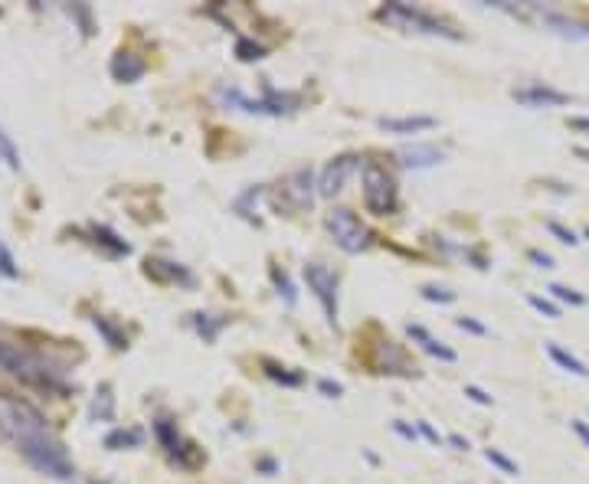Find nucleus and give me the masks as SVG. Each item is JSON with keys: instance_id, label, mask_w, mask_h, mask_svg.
I'll return each instance as SVG.
<instances>
[{"instance_id": "obj_1", "label": "nucleus", "mask_w": 589, "mask_h": 484, "mask_svg": "<svg viewBox=\"0 0 589 484\" xmlns=\"http://www.w3.org/2000/svg\"><path fill=\"white\" fill-rule=\"evenodd\" d=\"M0 438L10 442L23 455L26 465L43 478H52V481H73L75 478V465L66 445L56 438L46 416L30 399L0 393Z\"/></svg>"}, {"instance_id": "obj_2", "label": "nucleus", "mask_w": 589, "mask_h": 484, "mask_svg": "<svg viewBox=\"0 0 589 484\" xmlns=\"http://www.w3.org/2000/svg\"><path fill=\"white\" fill-rule=\"evenodd\" d=\"M0 367L17 376V380H23L30 386H39V389H63V370L59 367H52L46 357H39L33 350L20 347V344H7V340H0Z\"/></svg>"}, {"instance_id": "obj_3", "label": "nucleus", "mask_w": 589, "mask_h": 484, "mask_svg": "<svg viewBox=\"0 0 589 484\" xmlns=\"http://www.w3.org/2000/svg\"><path fill=\"white\" fill-rule=\"evenodd\" d=\"M216 99L223 101L226 108H236V112H246V115H291L301 108L298 92H276L272 86H265L262 99H249L236 86H220L216 88Z\"/></svg>"}, {"instance_id": "obj_4", "label": "nucleus", "mask_w": 589, "mask_h": 484, "mask_svg": "<svg viewBox=\"0 0 589 484\" xmlns=\"http://www.w3.org/2000/svg\"><path fill=\"white\" fill-rule=\"evenodd\" d=\"M376 17H380L383 23L396 26V30H406V33H426V37H442V39H462V33H458L452 23L439 20L436 13L423 10V7H413V3H387V7H380Z\"/></svg>"}, {"instance_id": "obj_5", "label": "nucleus", "mask_w": 589, "mask_h": 484, "mask_svg": "<svg viewBox=\"0 0 589 484\" xmlns=\"http://www.w3.org/2000/svg\"><path fill=\"white\" fill-rule=\"evenodd\" d=\"M364 203L374 216H389L396 210V180L376 161L364 164Z\"/></svg>"}, {"instance_id": "obj_6", "label": "nucleus", "mask_w": 589, "mask_h": 484, "mask_svg": "<svg viewBox=\"0 0 589 484\" xmlns=\"http://www.w3.org/2000/svg\"><path fill=\"white\" fill-rule=\"evenodd\" d=\"M327 233H331V239L338 242L344 252H351V255H357V252H364L367 246H370V229H367L357 216H354L347 206H338V210L327 213Z\"/></svg>"}, {"instance_id": "obj_7", "label": "nucleus", "mask_w": 589, "mask_h": 484, "mask_svg": "<svg viewBox=\"0 0 589 484\" xmlns=\"http://www.w3.org/2000/svg\"><path fill=\"white\" fill-rule=\"evenodd\" d=\"M314 174H311V167H301V171H291L282 184H278V193H276V203H278V210H289V213H301V210H308L311 206V200H314Z\"/></svg>"}, {"instance_id": "obj_8", "label": "nucleus", "mask_w": 589, "mask_h": 484, "mask_svg": "<svg viewBox=\"0 0 589 484\" xmlns=\"http://www.w3.org/2000/svg\"><path fill=\"white\" fill-rule=\"evenodd\" d=\"M305 282H308V291H311L321 311H325L327 324L338 327V275L325 269L321 262H308L305 265Z\"/></svg>"}, {"instance_id": "obj_9", "label": "nucleus", "mask_w": 589, "mask_h": 484, "mask_svg": "<svg viewBox=\"0 0 589 484\" xmlns=\"http://www.w3.org/2000/svg\"><path fill=\"white\" fill-rule=\"evenodd\" d=\"M360 167V157L357 154H340V157H334V161L325 164V171H321V177H318V197H338L340 190H344V184H347V177L354 174Z\"/></svg>"}, {"instance_id": "obj_10", "label": "nucleus", "mask_w": 589, "mask_h": 484, "mask_svg": "<svg viewBox=\"0 0 589 484\" xmlns=\"http://www.w3.org/2000/svg\"><path fill=\"white\" fill-rule=\"evenodd\" d=\"M154 435H157V442L164 445V452L171 455L174 461H180V465H197L200 461V452L190 445L184 435L177 432L174 423H167V419H157L154 423Z\"/></svg>"}, {"instance_id": "obj_11", "label": "nucleus", "mask_w": 589, "mask_h": 484, "mask_svg": "<svg viewBox=\"0 0 589 484\" xmlns=\"http://www.w3.org/2000/svg\"><path fill=\"white\" fill-rule=\"evenodd\" d=\"M514 101H521L524 108H560V105H570L573 95H566L560 88H550V86H524V88H514Z\"/></svg>"}, {"instance_id": "obj_12", "label": "nucleus", "mask_w": 589, "mask_h": 484, "mask_svg": "<svg viewBox=\"0 0 589 484\" xmlns=\"http://www.w3.org/2000/svg\"><path fill=\"white\" fill-rule=\"evenodd\" d=\"M376 370L389 373V376H416V363L406 357V350L396 340H383L376 350Z\"/></svg>"}, {"instance_id": "obj_13", "label": "nucleus", "mask_w": 589, "mask_h": 484, "mask_svg": "<svg viewBox=\"0 0 589 484\" xmlns=\"http://www.w3.org/2000/svg\"><path fill=\"white\" fill-rule=\"evenodd\" d=\"M376 128L387 131V135H419L436 128L432 115H403V118H376Z\"/></svg>"}, {"instance_id": "obj_14", "label": "nucleus", "mask_w": 589, "mask_h": 484, "mask_svg": "<svg viewBox=\"0 0 589 484\" xmlns=\"http://www.w3.org/2000/svg\"><path fill=\"white\" fill-rule=\"evenodd\" d=\"M406 334H409V340H413V344H419V347L426 350L429 357H436V360H442V363H455V360H458V354H455L452 347H445L442 340H436V337L429 334L423 324H409V327H406Z\"/></svg>"}, {"instance_id": "obj_15", "label": "nucleus", "mask_w": 589, "mask_h": 484, "mask_svg": "<svg viewBox=\"0 0 589 484\" xmlns=\"http://www.w3.org/2000/svg\"><path fill=\"white\" fill-rule=\"evenodd\" d=\"M144 272H148L154 282H177V285H190V282H193V275H190L184 265L167 262V259H148L144 262Z\"/></svg>"}, {"instance_id": "obj_16", "label": "nucleus", "mask_w": 589, "mask_h": 484, "mask_svg": "<svg viewBox=\"0 0 589 484\" xmlns=\"http://www.w3.org/2000/svg\"><path fill=\"white\" fill-rule=\"evenodd\" d=\"M403 167L409 171H423V167H436V164L445 157L436 144H413V148H403Z\"/></svg>"}, {"instance_id": "obj_17", "label": "nucleus", "mask_w": 589, "mask_h": 484, "mask_svg": "<svg viewBox=\"0 0 589 484\" xmlns=\"http://www.w3.org/2000/svg\"><path fill=\"white\" fill-rule=\"evenodd\" d=\"M144 75V62L135 56V52H115L112 56V79L115 82H138Z\"/></svg>"}, {"instance_id": "obj_18", "label": "nucleus", "mask_w": 589, "mask_h": 484, "mask_svg": "<svg viewBox=\"0 0 589 484\" xmlns=\"http://www.w3.org/2000/svg\"><path fill=\"white\" fill-rule=\"evenodd\" d=\"M88 233H92V239H95V246L108 249V255H128V252H131V246H128V242L118 236V233H112L108 226L92 223V226H88Z\"/></svg>"}, {"instance_id": "obj_19", "label": "nucleus", "mask_w": 589, "mask_h": 484, "mask_svg": "<svg viewBox=\"0 0 589 484\" xmlns=\"http://www.w3.org/2000/svg\"><path fill=\"white\" fill-rule=\"evenodd\" d=\"M543 23L550 26L553 33H560V37L589 39V23H577V20H570V17H560V13H543Z\"/></svg>"}, {"instance_id": "obj_20", "label": "nucleus", "mask_w": 589, "mask_h": 484, "mask_svg": "<svg viewBox=\"0 0 589 484\" xmlns=\"http://www.w3.org/2000/svg\"><path fill=\"white\" fill-rule=\"evenodd\" d=\"M547 354H550V360L560 367V370H566V373H573V376H589V370H586V363L579 360V357H573L570 350H563L560 344H547Z\"/></svg>"}, {"instance_id": "obj_21", "label": "nucleus", "mask_w": 589, "mask_h": 484, "mask_svg": "<svg viewBox=\"0 0 589 484\" xmlns=\"http://www.w3.org/2000/svg\"><path fill=\"white\" fill-rule=\"evenodd\" d=\"M226 324H229V318H223V314H203V311L200 314H193V327H197V334H200L206 344H213Z\"/></svg>"}, {"instance_id": "obj_22", "label": "nucleus", "mask_w": 589, "mask_h": 484, "mask_svg": "<svg viewBox=\"0 0 589 484\" xmlns=\"http://www.w3.org/2000/svg\"><path fill=\"white\" fill-rule=\"evenodd\" d=\"M141 442H144V432H141V429H115V432L105 435V448H112V452L138 448Z\"/></svg>"}, {"instance_id": "obj_23", "label": "nucleus", "mask_w": 589, "mask_h": 484, "mask_svg": "<svg viewBox=\"0 0 589 484\" xmlns=\"http://www.w3.org/2000/svg\"><path fill=\"white\" fill-rule=\"evenodd\" d=\"M92 324H95V331H99V334L105 337V340H108V344H112L115 350H125V347H128V337L122 334V331H118V327H115V324L108 321V318H102V314H95V318H92Z\"/></svg>"}, {"instance_id": "obj_24", "label": "nucleus", "mask_w": 589, "mask_h": 484, "mask_svg": "<svg viewBox=\"0 0 589 484\" xmlns=\"http://www.w3.org/2000/svg\"><path fill=\"white\" fill-rule=\"evenodd\" d=\"M265 197V186H249V190H242L236 197V213L239 216H252V206H259V200Z\"/></svg>"}, {"instance_id": "obj_25", "label": "nucleus", "mask_w": 589, "mask_h": 484, "mask_svg": "<svg viewBox=\"0 0 589 484\" xmlns=\"http://www.w3.org/2000/svg\"><path fill=\"white\" fill-rule=\"evenodd\" d=\"M0 161L7 164L10 171H20L23 167V161H20V151H17V144L10 141V135L0 128Z\"/></svg>"}, {"instance_id": "obj_26", "label": "nucleus", "mask_w": 589, "mask_h": 484, "mask_svg": "<svg viewBox=\"0 0 589 484\" xmlns=\"http://www.w3.org/2000/svg\"><path fill=\"white\" fill-rule=\"evenodd\" d=\"M485 458H488L491 465H494V468H498L501 474H511V478H517V474H521V468H517V461L508 458V455H504L501 448H485Z\"/></svg>"}, {"instance_id": "obj_27", "label": "nucleus", "mask_w": 589, "mask_h": 484, "mask_svg": "<svg viewBox=\"0 0 589 484\" xmlns=\"http://www.w3.org/2000/svg\"><path fill=\"white\" fill-rule=\"evenodd\" d=\"M265 373H269L276 383H282V386H301L305 383V376H301V373H291V370H285V367H278V363H272V360H265Z\"/></svg>"}, {"instance_id": "obj_28", "label": "nucleus", "mask_w": 589, "mask_h": 484, "mask_svg": "<svg viewBox=\"0 0 589 484\" xmlns=\"http://www.w3.org/2000/svg\"><path fill=\"white\" fill-rule=\"evenodd\" d=\"M92 416H99V419H112L115 416V399H112V386H102L95 403H92Z\"/></svg>"}, {"instance_id": "obj_29", "label": "nucleus", "mask_w": 589, "mask_h": 484, "mask_svg": "<svg viewBox=\"0 0 589 484\" xmlns=\"http://www.w3.org/2000/svg\"><path fill=\"white\" fill-rule=\"evenodd\" d=\"M236 56L242 62H255L265 56V46H259V43H252L249 37H239L236 39Z\"/></svg>"}, {"instance_id": "obj_30", "label": "nucleus", "mask_w": 589, "mask_h": 484, "mask_svg": "<svg viewBox=\"0 0 589 484\" xmlns=\"http://www.w3.org/2000/svg\"><path fill=\"white\" fill-rule=\"evenodd\" d=\"M272 282H276L278 295L285 298V304H295V301H298V295H295V285H291V278L282 272V269H272Z\"/></svg>"}, {"instance_id": "obj_31", "label": "nucleus", "mask_w": 589, "mask_h": 484, "mask_svg": "<svg viewBox=\"0 0 589 484\" xmlns=\"http://www.w3.org/2000/svg\"><path fill=\"white\" fill-rule=\"evenodd\" d=\"M0 278H20V265H17V259H13V252L3 242H0Z\"/></svg>"}, {"instance_id": "obj_32", "label": "nucleus", "mask_w": 589, "mask_h": 484, "mask_svg": "<svg viewBox=\"0 0 589 484\" xmlns=\"http://www.w3.org/2000/svg\"><path fill=\"white\" fill-rule=\"evenodd\" d=\"M553 298H560V301H566V304H586V295H579V291H573V288H566V285H550L547 288Z\"/></svg>"}, {"instance_id": "obj_33", "label": "nucleus", "mask_w": 589, "mask_h": 484, "mask_svg": "<svg viewBox=\"0 0 589 484\" xmlns=\"http://www.w3.org/2000/svg\"><path fill=\"white\" fill-rule=\"evenodd\" d=\"M547 233H550V236H557L560 242H566V246H577V242H579L577 233H573V229H566L560 220H547Z\"/></svg>"}, {"instance_id": "obj_34", "label": "nucleus", "mask_w": 589, "mask_h": 484, "mask_svg": "<svg viewBox=\"0 0 589 484\" xmlns=\"http://www.w3.org/2000/svg\"><path fill=\"white\" fill-rule=\"evenodd\" d=\"M423 298H426V301H439V304H452V301L458 298V295H455V291H449V288L423 285Z\"/></svg>"}, {"instance_id": "obj_35", "label": "nucleus", "mask_w": 589, "mask_h": 484, "mask_svg": "<svg viewBox=\"0 0 589 484\" xmlns=\"http://www.w3.org/2000/svg\"><path fill=\"white\" fill-rule=\"evenodd\" d=\"M527 304H530V308H537L540 314H547V318H560V308L550 304L547 298H540V295H527Z\"/></svg>"}, {"instance_id": "obj_36", "label": "nucleus", "mask_w": 589, "mask_h": 484, "mask_svg": "<svg viewBox=\"0 0 589 484\" xmlns=\"http://www.w3.org/2000/svg\"><path fill=\"white\" fill-rule=\"evenodd\" d=\"M455 327H458V331H468V334H478V337L488 334V327H485L481 321H475V318H455Z\"/></svg>"}, {"instance_id": "obj_37", "label": "nucleus", "mask_w": 589, "mask_h": 484, "mask_svg": "<svg viewBox=\"0 0 589 484\" xmlns=\"http://www.w3.org/2000/svg\"><path fill=\"white\" fill-rule=\"evenodd\" d=\"M318 393H321V396H327V399H340V396H344V386L325 376V380H318Z\"/></svg>"}, {"instance_id": "obj_38", "label": "nucleus", "mask_w": 589, "mask_h": 484, "mask_svg": "<svg viewBox=\"0 0 589 484\" xmlns=\"http://www.w3.org/2000/svg\"><path fill=\"white\" fill-rule=\"evenodd\" d=\"M465 396L472 399V403H478V406H491L494 399H491V393H485L481 386H475V383H468L465 386Z\"/></svg>"}, {"instance_id": "obj_39", "label": "nucleus", "mask_w": 589, "mask_h": 484, "mask_svg": "<svg viewBox=\"0 0 589 484\" xmlns=\"http://www.w3.org/2000/svg\"><path fill=\"white\" fill-rule=\"evenodd\" d=\"M393 432L400 435V438H406V442H416V438H419V429H413V425L403 423V419H396V423H393Z\"/></svg>"}, {"instance_id": "obj_40", "label": "nucleus", "mask_w": 589, "mask_h": 484, "mask_svg": "<svg viewBox=\"0 0 589 484\" xmlns=\"http://www.w3.org/2000/svg\"><path fill=\"white\" fill-rule=\"evenodd\" d=\"M416 429H419V435L426 438L429 445H442V435L436 432V429H432V425H429V423H416Z\"/></svg>"}, {"instance_id": "obj_41", "label": "nucleus", "mask_w": 589, "mask_h": 484, "mask_svg": "<svg viewBox=\"0 0 589 484\" xmlns=\"http://www.w3.org/2000/svg\"><path fill=\"white\" fill-rule=\"evenodd\" d=\"M527 259L534 262L537 269H553V259L547 255V252H540V249H530V252H527Z\"/></svg>"}, {"instance_id": "obj_42", "label": "nucleus", "mask_w": 589, "mask_h": 484, "mask_svg": "<svg viewBox=\"0 0 589 484\" xmlns=\"http://www.w3.org/2000/svg\"><path fill=\"white\" fill-rule=\"evenodd\" d=\"M570 429H573V435H577L579 442L589 448V423H583V419H573V423H570Z\"/></svg>"}, {"instance_id": "obj_43", "label": "nucleus", "mask_w": 589, "mask_h": 484, "mask_svg": "<svg viewBox=\"0 0 589 484\" xmlns=\"http://www.w3.org/2000/svg\"><path fill=\"white\" fill-rule=\"evenodd\" d=\"M255 472H262L265 478H276V472H278L276 458H259V461H255Z\"/></svg>"}, {"instance_id": "obj_44", "label": "nucleus", "mask_w": 589, "mask_h": 484, "mask_svg": "<svg viewBox=\"0 0 589 484\" xmlns=\"http://www.w3.org/2000/svg\"><path fill=\"white\" fill-rule=\"evenodd\" d=\"M445 442H449V445L455 448V452H465V448H468V438H462V435H458V432H452L449 438H445Z\"/></svg>"}, {"instance_id": "obj_45", "label": "nucleus", "mask_w": 589, "mask_h": 484, "mask_svg": "<svg viewBox=\"0 0 589 484\" xmlns=\"http://www.w3.org/2000/svg\"><path fill=\"white\" fill-rule=\"evenodd\" d=\"M566 124H570L573 131H586V135H589V118H570Z\"/></svg>"}, {"instance_id": "obj_46", "label": "nucleus", "mask_w": 589, "mask_h": 484, "mask_svg": "<svg viewBox=\"0 0 589 484\" xmlns=\"http://www.w3.org/2000/svg\"><path fill=\"white\" fill-rule=\"evenodd\" d=\"M577 154H579V157H586V161H589V151H586V148H579Z\"/></svg>"}, {"instance_id": "obj_47", "label": "nucleus", "mask_w": 589, "mask_h": 484, "mask_svg": "<svg viewBox=\"0 0 589 484\" xmlns=\"http://www.w3.org/2000/svg\"><path fill=\"white\" fill-rule=\"evenodd\" d=\"M586 239H589V229H586Z\"/></svg>"}]
</instances>
